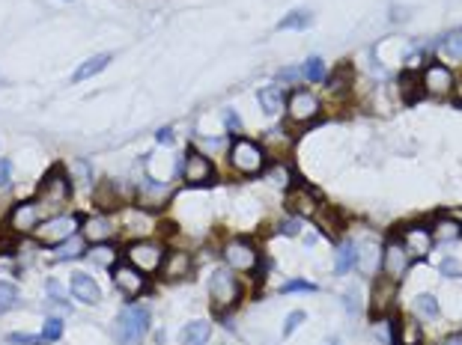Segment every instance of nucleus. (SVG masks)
I'll use <instances>...</instances> for the list:
<instances>
[{"label":"nucleus","mask_w":462,"mask_h":345,"mask_svg":"<svg viewBox=\"0 0 462 345\" xmlns=\"http://www.w3.org/2000/svg\"><path fill=\"white\" fill-rule=\"evenodd\" d=\"M209 337H212V325L203 322V318H197V322H188V325L179 330V342H182V345H203Z\"/></svg>","instance_id":"23"},{"label":"nucleus","mask_w":462,"mask_h":345,"mask_svg":"<svg viewBox=\"0 0 462 345\" xmlns=\"http://www.w3.org/2000/svg\"><path fill=\"white\" fill-rule=\"evenodd\" d=\"M302 74L310 81V84H319V81H326V63H322V57H307L304 60V66H302Z\"/></svg>","instance_id":"30"},{"label":"nucleus","mask_w":462,"mask_h":345,"mask_svg":"<svg viewBox=\"0 0 462 345\" xmlns=\"http://www.w3.org/2000/svg\"><path fill=\"white\" fill-rule=\"evenodd\" d=\"M397 304V280H388V277H379L373 283V306H370V318L373 322H382L385 315L394 310Z\"/></svg>","instance_id":"14"},{"label":"nucleus","mask_w":462,"mask_h":345,"mask_svg":"<svg viewBox=\"0 0 462 345\" xmlns=\"http://www.w3.org/2000/svg\"><path fill=\"white\" fill-rule=\"evenodd\" d=\"M314 217H316V223H319V233L328 235V238H340V233L346 229V217L337 211L334 206H319V211Z\"/></svg>","instance_id":"20"},{"label":"nucleus","mask_w":462,"mask_h":345,"mask_svg":"<svg viewBox=\"0 0 462 345\" xmlns=\"http://www.w3.org/2000/svg\"><path fill=\"white\" fill-rule=\"evenodd\" d=\"M182 178L188 188H206V185H215V164L209 161V155H203L200 149H188L182 158Z\"/></svg>","instance_id":"7"},{"label":"nucleus","mask_w":462,"mask_h":345,"mask_svg":"<svg viewBox=\"0 0 462 345\" xmlns=\"http://www.w3.org/2000/svg\"><path fill=\"white\" fill-rule=\"evenodd\" d=\"M72 200V182L69 173H63V167H51L45 173V178L39 182V206L45 209H60Z\"/></svg>","instance_id":"6"},{"label":"nucleus","mask_w":462,"mask_h":345,"mask_svg":"<svg viewBox=\"0 0 462 345\" xmlns=\"http://www.w3.org/2000/svg\"><path fill=\"white\" fill-rule=\"evenodd\" d=\"M295 74H302V69H283V72L278 74V78H281V81H298Z\"/></svg>","instance_id":"45"},{"label":"nucleus","mask_w":462,"mask_h":345,"mask_svg":"<svg viewBox=\"0 0 462 345\" xmlns=\"http://www.w3.org/2000/svg\"><path fill=\"white\" fill-rule=\"evenodd\" d=\"M9 182H12V161L0 158V188H6Z\"/></svg>","instance_id":"42"},{"label":"nucleus","mask_w":462,"mask_h":345,"mask_svg":"<svg viewBox=\"0 0 462 345\" xmlns=\"http://www.w3.org/2000/svg\"><path fill=\"white\" fill-rule=\"evenodd\" d=\"M69 292H72V298H75V301H81V304H98V301H102L98 283H96V280H93L90 274H84V271H75V274H72Z\"/></svg>","instance_id":"17"},{"label":"nucleus","mask_w":462,"mask_h":345,"mask_svg":"<svg viewBox=\"0 0 462 345\" xmlns=\"http://www.w3.org/2000/svg\"><path fill=\"white\" fill-rule=\"evenodd\" d=\"M286 113H290L293 122H314L322 113V101L310 93V89H295V93L286 98Z\"/></svg>","instance_id":"12"},{"label":"nucleus","mask_w":462,"mask_h":345,"mask_svg":"<svg viewBox=\"0 0 462 345\" xmlns=\"http://www.w3.org/2000/svg\"><path fill=\"white\" fill-rule=\"evenodd\" d=\"M153 325V313L141 304H129L122 306V313L117 315V339L120 345H141L143 337L149 334Z\"/></svg>","instance_id":"1"},{"label":"nucleus","mask_w":462,"mask_h":345,"mask_svg":"<svg viewBox=\"0 0 462 345\" xmlns=\"http://www.w3.org/2000/svg\"><path fill=\"white\" fill-rule=\"evenodd\" d=\"M442 274L444 277H462V265L456 259H442Z\"/></svg>","instance_id":"41"},{"label":"nucleus","mask_w":462,"mask_h":345,"mask_svg":"<svg viewBox=\"0 0 462 345\" xmlns=\"http://www.w3.org/2000/svg\"><path fill=\"white\" fill-rule=\"evenodd\" d=\"M81 226H84V238L90 241V245H105V241L114 238V221H110V217H105V214L86 217Z\"/></svg>","instance_id":"19"},{"label":"nucleus","mask_w":462,"mask_h":345,"mask_svg":"<svg viewBox=\"0 0 462 345\" xmlns=\"http://www.w3.org/2000/svg\"><path fill=\"white\" fill-rule=\"evenodd\" d=\"M155 140H158V143H170V140H173V131H170V129H161V131L155 134Z\"/></svg>","instance_id":"46"},{"label":"nucleus","mask_w":462,"mask_h":345,"mask_svg":"<svg viewBox=\"0 0 462 345\" xmlns=\"http://www.w3.org/2000/svg\"><path fill=\"white\" fill-rule=\"evenodd\" d=\"M230 167L242 176H259L266 170V149L254 143V140H233L230 146Z\"/></svg>","instance_id":"2"},{"label":"nucleus","mask_w":462,"mask_h":345,"mask_svg":"<svg viewBox=\"0 0 462 345\" xmlns=\"http://www.w3.org/2000/svg\"><path fill=\"white\" fill-rule=\"evenodd\" d=\"M165 256H167L165 245H158V241H153V238L131 241V245L126 247V262L134 265L137 271H143L146 277L161 271V262H165Z\"/></svg>","instance_id":"4"},{"label":"nucleus","mask_w":462,"mask_h":345,"mask_svg":"<svg viewBox=\"0 0 462 345\" xmlns=\"http://www.w3.org/2000/svg\"><path fill=\"white\" fill-rule=\"evenodd\" d=\"M81 221L84 217H78V214H54V217H48V221H42L39 226H36L33 235L39 238L45 247H57V245H63L66 238H72L75 233H78Z\"/></svg>","instance_id":"5"},{"label":"nucleus","mask_w":462,"mask_h":345,"mask_svg":"<svg viewBox=\"0 0 462 345\" xmlns=\"http://www.w3.org/2000/svg\"><path fill=\"white\" fill-rule=\"evenodd\" d=\"M281 292H283V295H298V292H316V283H310V280H302V277H298V280H290V283H286Z\"/></svg>","instance_id":"37"},{"label":"nucleus","mask_w":462,"mask_h":345,"mask_svg":"<svg viewBox=\"0 0 462 345\" xmlns=\"http://www.w3.org/2000/svg\"><path fill=\"white\" fill-rule=\"evenodd\" d=\"M221 256H224V262H227L230 271H245V274H248V271H254V268H257L259 250H257L248 238H233V241H227V245H224Z\"/></svg>","instance_id":"8"},{"label":"nucleus","mask_w":462,"mask_h":345,"mask_svg":"<svg viewBox=\"0 0 462 345\" xmlns=\"http://www.w3.org/2000/svg\"><path fill=\"white\" fill-rule=\"evenodd\" d=\"M45 289H48V301H54V304H60V306H66L69 310V301H66V292H63V286H60V280H48L45 283Z\"/></svg>","instance_id":"36"},{"label":"nucleus","mask_w":462,"mask_h":345,"mask_svg":"<svg viewBox=\"0 0 462 345\" xmlns=\"http://www.w3.org/2000/svg\"><path fill=\"white\" fill-rule=\"evenodd\" d=\"M442 51H444L447 57H454V60H462V27L444 36V42H442Z\"/></svg>","instance_id":"34"},{"label":"nucleus","mask_w":462,"mask_h":345,"mask_svg":"<svg viewBox=\"0 0 462 345\" xmlns=\"http://www.w3.org/2000/svg\"><path fill=\"white\" fill-rule=\"evenodd\" d=\"M224 125H227V131H242V117L233 108H227L224 110Z\"/></svg>","instance_id":"40"},{"label":"nucleus","mask_w":462,"mask_h":345,"mask_svg":"<svg viewBox=\"0 0 462 345\" xmlns=\"http://www.w3.org/2000/svg\"><path fill=\"white\" fill-rule=\"evenodd\" d=\"M298 229H302V223H298V221H286V223L281 226V233H283V235H295Z\"/></svg>","instance_id":"44"},{"label":"nucleus","mask_w":462,"mask_h":345,"mask_svg":"<svg viewBox=\"0 0 462 345\" xmlns=\"http://www.w3.org/2000/svg\"><path fill=\"white\" fill-rule=\"evenodd\" d=\"M444 345H462V337L459 334H454V337H447V342Z\"/></svg>","instance_id":"47"},{"label":"nucleus","mask_w":462,"mask_h":345,"mask_svg":"<svg viewBox=\"0 0 462 345\" xmlns=\"http://www.w3.org/2000/svg\"><path fill=\"white\" fill-rule=\"evenodd\" d=\"M42 221H45V217H42L39 200H21L9 211V229H12V233H18V235L36 233V226H39Z\"/></svg>","instance_id":"10"},{"label":"nucleus","mask_w":462,"mask_h":345,"mask_svg":"<svg viewBox=\"0 0 462 345\" xmlns=\"http://www.w3.org/2000/svg\"><path fill=\"white\" fill-rule=\"evenodd\" d=\"M403 247L406 253H415V256H427V253L435 247L432 229H427L423 223H411L403 229Z\"/></svg>","instance_id":"16"},{"label":"nucleus","mask_w":462,"mask_h":345,"mask_svg":"<svg viewBox=\"0 0 462 345\" xmlns=\"http://www.w3.org/2000/svg\"><path fill=\"white\" fill-rule=\"evenodd\" d=\"M239 298H242L239 280L233 277L230 268H218V271L209 277V301L215 306V313L230 310V306L239 304Z\"/></svg>","instance_id":"3"},{"label":"nucleus","mask_w":462,"mask_h":345,"mask_svg":"<svg viewBox=\"0 0 462 345\" xmlns=\"http://www.w3.org/2000/svg\"><path fill=\"white\" fill-rule=\"evenodd\" d=\"M191 256L185 250H170L165 262H161V274H165V280H170V283H177V280H185L191 274Z\"/></svg>","instance_id":"18"},{"label":"nucleus","mask_w":462,"mask_h":345,"mask_svg":"<svg viewBox=\"0 0 462 345\" xmlns=\"http://www.w3.org/2000/svg\"><path fill=\"white\" fill-rule=\"evenodd\" d=\"M110 277H114V286L120 295H126V298H137V295H143V292L149 289V280L143 271H137L134 265L129 262H117L114 268H110Z\"/></svg>","instance_id":"9"},{"label":"nucleus","mask_w":462,"mask_h":345,"mask_svg":"<svg viewBox=\"0 0 462 345\" xmlns=\"http://www.w3.org/2000/svg\"><path fill=\"white\" fill-rule=\"evenodd\" d=\"M110 60H114V54L110 51H102V54H93L90 60H84L78 69L72 72V84H81V81H86V78H96L98 72H105L108 66H110Z\"/></svg>","instance_id":"21"},{"label":"nucleus","mask_w":462,"mask_h":345,"mask_svg":"<svg viewBox=\"0 0 462 345\" xmlns=\"http://www.w3.org/2000/svg\"><path fill=\"white\" fill-rule=\"evenodd\" d=\"M358 265V245H352V241H346V245L337 247V259H334V271L337 274H349L352 268Z\"/></svg>","instance_id":"25"},{"label":"nucleus","mask_w":462,"mask_h":345,"mask_svg":"<svg viewBox=\"0 0 462 345\" xmlns=\"http://www.w3.org/2000/svg\"><path fill=\"white\" fill-rule=\"evenodd\" d=\"M421 84H423V93L427 96H435V98H444V96H451L454 93V72L444 66V63H430L427 69H423L421 74Z\"/></svg>","instance_id":"11"},{"label":"nucleus","mask_w":462,"mask_h":345,"mask_svg":"<svg viewBox=\"0 0 462 345\" xmlns=\"http://www.w3.org/2000/svg\"><path fill=\"white\" fill-rule=\"evenodd\" d=\"M319 194L307 185H295L286 190V209H290L295 217H314L319 211Z\"/></svg>","instance_id":"13"},{"label":"nucleus","mask_w":462,"mask_h":345,"mask_svg":"<svg viewBox=\"0 0 462 345\" xmlns=\"http://www.w3.org/2000/svg\"><path fill=\"white\" fill-rule=\"evenodd\" d=\"M78 256H84V245H81V238H66L63 241V245H57L54 247V259H60V262H63V259H78Z\"/></svg>","instance_id":"29"},{"label":"nucleus","mask_w":462,"mask_h":345,"mask_svg":"<svg viewBox=\"0 0 462 345\" xmlns=\"http://www.w3.org/2000/svg\"><path fill=\"white\" fill-rule=\"evenodd\" d=\"M304 318H307V313L293 310L290 315H286V322H283V337H293V334H295V327H298V325H304Z\"/></svg>","instance_id":"38"},{"label":"nucleus","mask_w":462,"mask_h":345,"mask_svg":"<svg viewBox=\"0 0 462 345\" xmlns=\"http://www.w3.org/2000/svg\"><path fill=\"white\" fill-rule=\"evenodd\" d=\"M382 274L388 277V280H403L406 271H409V253L406 247L399 245V241H388L382 250Z\"/></svg>","instance_id":"15"},{"label":"nucleus","mask_w":462,"mask_h":345,"mask_svg":"<svg viewBox=\"0 0 462 345\" xmlns=\"http://www.w3.org/2000/svg\"><path fill=\"white\" fill-rule=\"evenodd\" d=\"M263 173L271 178L274 185H281V188L290 185V167H286V164H271V167H266Z\"/></svg>","instance_id":"35"},{"label":"nucleus","mask_w":462,"mask_h":345,"mask_svg":"<svg viewBox=\"0 0 462 345\" xmlns=\"http://www.w3.org/2000/svg\"><path fill=\"white\" fill-rule=\"evenodd\" d=\"M84 256L90 259V265H96V268H114L117 265L114 245H90V250H86Z\"/></svg>","instance_id":"26"},{"label":"nucleus","mask_w":462,"mask_h":345,"mask_svg":"<svg viewBox=\"0 0 462 345\" xmlns=\"http://www.w3.org/2000/svg\"><path fill=\"white\" fill-rule=\"evenodd\" d=\"M257 101H259V108H263V110L269 113V117H278L281 108L286 105V101H283V89H281L278 84L257 89Z\"/></svg>","instance_id":"22"},{"label":"nucleus","mask_w":462,"mask_h":345,"mask_svg":"<svg viewBox=\"0 0 462 345\" xmlns=\"http://www.w3.org/2000/svg\"><path fill=\"white\" fill-rule=\"evenodd\" d=\"M411 310H415L418 318H427V322H432V318H439V301H435V295H430V292H423V295L415 298V304H411Z\"/></svg>","instance_id":"27"},{"label":"nucleus","mask_w":462,"mask_h":345,"mask_svg":"<svg viewBox=\"0 0 462 345\" xmlns=\"http://www.w3.org/2000/svg\"><path fill=\"white\" fill-rule=\"evenodd\" d=\"M60 337H63V318H60V315H48L45 325H42V339H45V345H48V342H57Z\"/></svg>","instance_id":"32"},{"label":"nucleus","mask_w":462,"mask_h":345,"mask_svg":"<svg viewBox=\"0 0 462 345\" xmlns=\"http://www.w3.org/2000/svg\"><path fill=\"white\" fill-rule=\"evenodd\" d=\"M9 345H45L42 334H9Z\"/></svg>","instance_id":"39"},{"label":"nucleus","mask_w":462,"mask_h":345,"mask_svg":"<svg viewBox=\"0 0 462 345\" xmlns=\"http://www.w3.org/2000/svg\"><path fill=\"white\" fill-rule=\"evenodd\" d=\"M399 89H403V98H406V105H415L418 101V96L423 93V84H421V78L418 74H403V78H399Z\"/></svg>","instance_id":"28"},{"label":"nucleus","mask_w":462,"mask_h":345,"mask_svg":"<svg viewBox=\"0 0 462 345\" xmlns=\"http://www.w3.org/2000/svg\"><path fill=\"white\" fill-rule=\"evenodd\" d=\"M432 238H439V241H456L462 238V223L456 221H439L432 229Z\"/></svg>","instance_id":"31"},{"label":"nucleus","mask_w":462,"mask_h":345,"mask_svg":"<svg viewBox=\"0 0 462 345\" xmlns=\"http://www.w3.org/2000/svg\"><path fill=\"white\" fill-rule=\"evenodd\" d=\"M15 301H18L15 283H9V280H0V313L12 310V306H15Z\"/></svg>","instance_id":"33"},{"label":"nucleus","mask_w":462,"mask_h":345,"mask_svg":"<svg viewBox=\"0 0 462 345\" xmlns=\"http://www.w3.org/2000/svg\"><path fill=\"white\" fill-rule=\"evenodd\" d=\"M343 306H346V310L352 313V315L361 310V304H358V298H355V295H343Z\"/></svg>","instance_id":"43"},{"label":"nucleus","mask_w":462,"mask_h":345,"mask_svg":"<svg viewBox=\"0 0 462 345\" xmlns=\"http://www.w3.org/2000/svg\"><path fill=\"white\" fill-rule=\"evenodd\" d=\"M310 21H314V12L304 9V6H298V9H290L278 21V30H304V27H310Z\"/></svg>","instance_id":"24"},{"label":"nucleus","mask_w":462,"mask_h":345,"mask_svg":"<svg viewBox=\"0 0 462 345\" xmlns=\"http://www.w3.org/2000/svg\"><path fill=\"white\" fill-rule=\"evenodd\" d=\"M328 345H340V342H337V339H328Z\"/></svg>","instance_id":"48"}]
</instances>
